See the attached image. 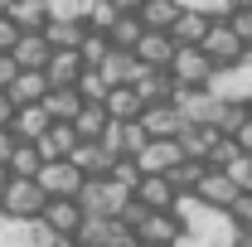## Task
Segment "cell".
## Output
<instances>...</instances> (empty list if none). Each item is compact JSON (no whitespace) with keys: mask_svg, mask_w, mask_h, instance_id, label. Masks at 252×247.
I'll return each instance as SVG.
<instances>
[{"mask_svg":"<svg viewBox=\"0 0 252 247\" xmlns=\"http://www.w3.org/2000/svg\"><path fill=\"white\" fill-rule=\"evenodd\" d=\"M175 10L204 15V20H228L233 15V0H175Z\"/></svg>","mask_w":252,"mask_h":247,"instance_id":"cell-36","label":"cell"},{"mask_svg":"<svg viewBox=\"0 0 252 247\" xmlns=\"http://www.w3.org/2000/svg\"><path fill=\"white\" fill-rule=\"evenodd\" d=\"M102 112H107V122H141V97L131 93V88H112V93L102 97Z\"/></svg>","mask_w":252,"mask_h":247,"instance_id":"cell-24","label":"cell"},{"mask_svg":"<svg viewBox=\"0 0 252 247\" xmlns=\"http://www.w3.org/2000/svg\"><path fill=\"white\" fill-rule=\"evenodd\" d=\"M180 112L170 107V102H156V107H146L141 112V131H146V141H175L180 136Z\"/></svg>","mask_w":252,"mask_h":247,"instance_id":"cell-15","label":"cell"},{"mask_svg":"<svg viewBox=\"0 0 252 247\" xmlns=\"http://www.w3.org/2000/svg\"><path fill=\"white\" fill-rule=\"evenodd\" d=\"M238 63H243V68H252V49H243V59H238Z\"/></svg>","mask_w":252,"mask_h":247,"instance_id":"cell-49","label":"cell"},{"mask_svg":"<svg viewBox=\"0 0 252 247\" xmlns=\"http://www.w3.org/2000/svg\"><path fill=\"white\" fill-rule=\"evenodd\" d=\"M68 165L83 175V180H107V170H112V155L102 151L97 141H78L73 155H68Z\"/></svg>","mask_w":252,"mask_h":247,"instance_id":"cell-17","label":"cell"},{"mask_svg":"<svg viewBox=\"0 0 252 247\" xmlns=\"http://www.w3.org/2000/svg\"><path fill=\"white\" fill-rule=\"evenodd\" d=\"M189 199H199L204 209H219V214H228V204L238 199V189L228 185V175H223V170H204V180H199V189H194Z\"/></svg>","mask_w":252,"mask_h":247,"instance_id":"cell-14","label":"cell"},{"mask_svg":"<svg viewBox=\"0 0 252 247\" xmlns=\"http://www.w3.org/2000/svg\"><path fill=\"white\" fill-rule=\"evenodd\" d=\"M10 5H15V0H0V15H10Z\"/></svg>","mask_w":252,"mask_h":247,"instance_id":"cell-50","label":"cell"},{"mask_svg":"<svg viewBox=\"0 0 252 247\" xmlns=\"http://www.w3.org/2000/svg\"><path fill=\"white\" fill-rule=\"evenodd\" d=\"M39 223H44L54 238H73V233H78V223H83V214H78V204H73V199H44Z\"/></svg>","mask_w":252,"mask_h":247,"instance_id":"cell-12","label":"cell"},{"mask_svg":"<svg viewBox=\"0 0 252 247\" xmlns=\"http://www.w3.org/2000/svg\"><path fill=\"white\" fill-rule=\"evenodd\" d=\"M112 49H107V34H93V30H83V44H78V63L93 73V68H102V59H107Z\"/></svg>","mask_w":252,"mask_h":247,"instance_id":"cell-34","label":"cell"},{"mask_svg":"<svg viewBox=\"0 0 252 247\" xmlns=\"http://www.w3.org/2000/svg\"><path fill=\"white\" fill-rule=\"evenodd\" d=\"M180 160H185V155H180L175 141H151L146 151L136 155V170H141V175H170Z\"/></svg>","mask_w":252,"mask_h":247,"instance_id":"cell-20","label":"cell"},{"mask_svg":"<svg viewBox=\"0 0 252 247\" xmlns=\"http://www.w3.org/2000/svg\"><path fill=\"white\" fill-rule=\"evenodd\" d=\"M93 73L107 83V93H112V88H136V83L146 78V68L131 59V54H107V59H102V68H93Z\"/></svg>","mask_w":252,"mask_h":247,"instance_id":"cell-10","label":"cell"},{"mask_svg":"<svg viewBox=\"0 0 252 247\" xmlns=\"http://www.w3.org/2000/svg\"><path fill=\"white\" fill-rule=\"evenodd\" d=\"M228 30L238 34L243 49H252V10H233V15H228Z\"/></svg>","mask_w":252,"mask_h":247,"instance_id":"cell-41","label":"cell"},{"mask_svg":"<svg viewBox=\"0 0 252 247\" xmlns=\"http://www.w3.org/2000/svg\"><path fill=\"white\" fill-rule=\"evenodd\" d=\"M15 73H20V68L10 63V54H0V93H5V88L15 83Z\"/></svg>","mask_w":252,"mask_h":247,"instance_id":"cell-43","label":"cell"},{"mask_svg":"<svg viewBox=\"0 0 252 247\" xmlns=\"http://www.w3.org/2000/svg\"><path fill=\"white\" fill-rule=\"evenodd\" d=\"M136 247H175V238H180V218L175 214H146L141 223H136Z\"/></svg>","mask_w":252,"mask_h":247,"instance_id":"cell-9","label":"cell"},{"mask_svg":"<svg viewBox=\"0 0 252 247\" xmlns=\"http://www.w3.org/2000/svg\"><path fill=\"white\" fill-rule=\"evenodd\" d=\"M73 146H78V136H73V126H63V122H49V131L34 141V151H39V160H44V165L68 160V155H73Z\"/></svg>","mask_w":252,"mask_h":247,"instance_id":"cell-19","label":"cell"},{"mask_svg":"<svg viewBox=\"0 0 252 247\" xmlns=\"http://www.w3.org/2000/svg\"><path fill=\"white\" fill-rule=\"evenodd\" d=\"M204 93H214L223 107H248V97H252V68H243V63L214 68L209 83H204Z\"/></svg>","mask_w":252,"mask_h":247,"instance_id":"cell-3","label":"cell"},{"mask_svg":"<svg viewBox=\"0 0 252 247\" xmlns=\"http://www.w3.org/2000/svg\"><path fill=\"white\" fill-rule=\"evenodd\" d=\"M228 223H233V228H252V194H238V199L228 204Z\"/></svg>","mask_w":252,"mask_h":247,"instance_id":"cell-40","label":"cell"},{"mask_svg":"<svg viewBox=\"0 0 252 247\" xmlns=\"http://www.w3.org/2000/svg\"><path fill=\"white\" fill-rule=\"evenodd\" d=\"M199 54L214 63V68H228V63H238V59H243V44H238V34L228 30V20H209Z\"/></svg>","mask_w":252,"mask_h":247,"instance_id":"cell-4","label":"cell"},{"mask_svg":"<svg viewBox=\"0 0 252 247\" xmlns=\"http://www.w3.org/2000/svg\"><path fill=\"white\" fill-rule=\"evenodd\" d=\"M10 151H15V136H10V131H0V165L10 160Z\"/></svg>","mask_w":252,"mask_h":247,"instance_id":"cell-46","label":"cell"},{"mask_svg":"<svg viewBox=\"0 0 252 247\" xmlns=\"http://www.w3.org/2000/svg\"><path fill=\"white\" fill-rule=\"evenodd\" d=\"M39 165H44L39 151H34V146H20V141H15V151H10V160H5L10 180H34V175H39Z\"/></svg>","mask_w":252,"mask_h":247,"instance_id":"cell-32","label":"cell"},{"mask_svg":"<svg viewBox=\"0 0 252 247\" xmlns=\"http://www.w3.org/2000/svg\"><path fill=\"white\" fill-rule=\"evenodd\" d=\"M44 93H49V88H44V73H15V83L5 88V97H10L15 107H39Z\"/></svg>","mask_w":252,"mask_h":247,"instance_id":"cell-26","label":"cell"},{"mask_svg":"<svg viewBox=\"0 0 252 247\" xmlns=\"http://www.w3.org/2000/svg\"><path fill=\"white\" fill-rule=\"evenodd\" d=\"M165 180H170V189H175V199H189V194L199 189V180H204V165H194V160H180V165H175Z\"/></svg>","mask_w":252,"mask_h":247,"instance_id":"cell-33","label":"cell"},{"mask_svg":"<svg viewBox=\"0 0 252 247\" xmlns=\"http://www.w3.org/2000/svg\"><path fill=\"white\" fill-rule=\"evenodd\" d=\"M141 20H136V15H117V25H112V30H107V49H112V54H131V49H136V44H141Z\"/></svg>","mask_w":252,"mask_h":247,"instance_id":"cell-28","label":"cell"},{"mask_svg":"<svg viewBox=\"0 0 252 247\" xmlns=\"http://www.w3.org/2000/svg\"><path fill=\"white\" fill-rule=\"evenodd\" d=\"M39 107H44V117H49V122H63V126H68L78 112H83V97L73 93V88H68V93H44Z\"/></svg>","mask_w":252,"mask_h":247,"instance_id":"cell-29","label":"cell"},{"mask_svg":"<svg viewBox=\"0 0 252 247\" xmlns=\"http://www.w3.org/2000/svg\"><path fill=\"white\" fill-rule=\"evenodd\" d=\"M10 63H15L20 73H44V63H49V44H44L39 34H20L15 49H10Z\"/></svg>","mask_w":252,"mask_h":247,"instance_id":"cell-21","label":"cell"},{"mask_svg":"<svg viewBox=\"0 0 252 247\" xmlns=\"http://www.w3.org/2000/svg\"><path fill=\"white\" fill-rule=\"evenodd\" d=\"M0 209H5V218H39L44 194H39L34 180H10V189L0 194Z\"/></svg>","mask_w":252,"mask_h":247,"instance_id":"cell-8","label":"cell"},{"mask_svg":"<svg viewBox=\"0 0 252 247\" xmlns=\"http://www.w3.org/2000/svg\"><path fill=\"white\" fill-rule=\"evenodd\" d=\"M107 180H112L117 189H126V194H136V185H141V170H136V160H112Z\"/></svg>","mask_w":252,"mask_h":247,"instance_id":"cell-38","label":"cell"},{"mask_svg":"<svg viewBox=\"0 0 252 247\" xmlns=\"http://www.w3.org/2000/svg\"><path fill=\"white\" fill-rule=\"evenodd\" d=\"M5 20H10L20 34H44V25H49V10H44V0H15Z\"/></svg>","mask_w":252,"mask_h":247,"instance_id":"cell-23","label":"cell"},{"mask_svg":"<svg viewBox=\"0 0 252 247\" xmlns=\"http://www.w3.org/2000/svg\"><path fill=\"white\" fill-rule=\"evenodd\" d=\"M175 0H141V10H136V20H141V30L151 34H165L170 25H175Z\"/></svg>","mask_w":252,"mask_h":247,"instance_id":"cell-27","label":"cell"},{"mask_svg":"<svg viewBox=\"0 0 252 247\" xmlns=\"http://www.w3.org/2000/svg\"><path fill=\"white\" fill-rule=\"evenodd\" d=\"M15 112H20V107H15L10 97L0 93V131H10V122H15Z\"/></svg>","mask_w":252,"mask_h":247,"instance_id":"cell-45","label":"cell"},{"mask_svg":"<svg viewBox=\"0 0 252 247\" xmlns=\"http://www.w3.org/2000/svg\"><path fill=\"white\" fill-rule=\"evenodd\" d=\"M170 107L180 112V122L185 126H219V117H223V102L214 93H204V88H175V97H170Z\"/></svg>","mask_w":252,"mask_h":247,"instance_id":"cell-2","label":"cell"},{"mask_svg":"<svg viewBox=\"0 0 252 247\" xmlns=\"http://www.w3.org/2000/svg\"><path fill=\"white\" fill-rule=\"evenodd\" d=\"M131 59L141 63V68H146V73H165V68H170V59H175V44H170V34H141V44H136V49H131Z\"/></svg>","mask_w":252,"mask_h":247,"instance_id":"cell-11","label":"cell"},{"mask_svg":"<svg viewBox=\"0 0 252 247\" xmlns=\"http://www.w3.org/2000/svg\"><path fill=\"white\" fill-rule=\"evenodd\" d=\"M44 247H78V243H73V238H54V233H49V238H44Z\"/></svg>","mask_w":252,"mask_h":247,"instance_id":"cell-47","label":"cell"},{"mask_svg":"<svg viewBox=\"0 0 252 247\" xmlns=\"http://www.w3.org/2000/svg\"><path fill=\"white\" fill-rule=\"evenodd\" d=\"M15 39H20V30H15V25L0 15V54H10V49H15Z\"/></svg>","mask_w":252,"mask_h":247,"instance_id":"cell-42","label":"cell"},{"mask_svg":"<svg viewBox=\"0 0 252 247\" xmlns=\"http://www.w3.org/2000/svg\"><path fill=\"white\" fill-rule=\"evenodd\" d=\"M5 189H10V170L0 165V194H5Z\"/></svg>","mask_w":252,"mask_h":247,"instance_id":"cell-48","label":"cell"},{"mask_svg":"<svg viewBox=\"0 0 252 247\" xmlns=\"http://www.w3.org/2000/svg\"><path fill=\"white\" fill-rule=\"evenodd\" d=\"M126 199H131V194L117 189L112 180H83V189H78L73 204H78V214H83V218H117L126 209Z\"/></svg>","mask_w":252,"mask_h":247,"instance_id":"cell-1","label":"cell"},{"mask_svg":"<svg viewBox=\"0 0 252 247\" xmlns=\"http://www.w3.org/2000/svg\"><path fill=\"white\" fill-rule=\"evenodd\" d=\"M78 78H83L78 54H49V63H44V88H49V93H68V88H78Z\"/></svg>","mask_w":252,"mask_h":247,"instance_id":"cell-16","label":"cell"},{"mask_svg":"<svg viewBox=\"0 0 252 247\" xmlns=\"http://www.w3.org/2000/svg\"><path fill=\"white\" fill-rule=\"evenodd\" d=\"M78 247H136V238L126 233L117 218H83L78 233H73Z\"/></svg>","mask_w":252,"mask_h":247,"instance_id":"cell-5","label":"cell"},{"mask_svg":"<svg viewBox=\"0 0 252 247\" xmlns=\"http://www.w3.org/2000/svg\"><path fill=\"white\" fill-rule=\"evenodd\" d=\"M131 199H136L146 214H170V209H175V189H170L165 175H141V185H136Z\"/></svg>","mask_w":252,"mask_h":247,"instance_id":"cell-13","label":"cell"},{"mask_svg":"<svg viewBox=\"0 0 252 247\" xmlns=\"http://www.w3.org/2000/svg\"><path fill=\"white\" fill-rule=\"evenodd\" d=\"M204 30H209V20H204V15H189V10H180V15H175V25H170V44H175V49H199V44H204Z\"/></svg>","mask_w":252,"mask_h":247,"instance_id":"cell-22","label":"cell"},{"mask_svg":"<svg viewBox=\"0 0 252 247\" xmlns=\"http://www.w3.org/2000/svg\"><path fill=\"white\" fill-rule=\"evenodd\" d=\"M219 141V131H209V126H180V136H175V146H180V155L185 160H194V165H204V155H209V146Z\"/></svg>","mask_w":252,"mask_h":247,"instance_id":"cell-25","label":"cell"},{"mask_svg":"<svg viewBox=\"0 0 252 247\" xmlns=\"http://www.w3.org/2000/svg\"><path fill=\"white\" fill-rule=\"evenodd\" d=\"M131 93L141 97V107H156V102H170L175 97V83H170V73H146Z\"/></svg>","mask_w":252,"mask_h":247,"instance_id":"cell-30","label":"cell"},{"mask_svg":"<svg viewBox=\"0 0 252 247\" xmlns=\"http://www.w3.org/2000/svg\"><path fill=\"white\" fill-rule=\"evenodd\" d=\"M34 185H39V194H44V199H78V189H83V175H78L68 160H54V165H39Z\"/></svg>","mask_w":252,"mask_h":247,"instance_id":"cell-6","label":"cell"},{"mask_svg":"<svg viewBox=\"0 0 252 247\" xmlns=\"http://www.w3.org/2000/svg\"><path fill=\"white\" fill-rule=\"evenodd\" d=\"M68 126H73V136H78V141H97V136L107 131V112L93 107V102H83V112H78Z\"/></svg>","mask_w":252,"mask_h":247,"instance_id":"cell-31","label":"cell"},{"mask_svg":"<svg viewBox=\"0 0 252 247\" xmlns=\"http://www.w3.org/2000/svg\"><path fill=\"white\" fill-rule=\"evenodd\" d=\"M233 146H238V155H248V160H252V117H248V126L238 131V141H233Z\"/></svg>","mask_w":252,"mask_h":247,"instance_id":"cell-44","label":"cell"},{"mask_svg":"<svg viewBox=\"0 0 252 247\" xmlns=\"http://www.w3.org/2000/svg\"><path fill=\"white\" fill-rule=\"evenodd\" d=\"M112 25H117V5H112V0H93V10H88L83 30H93V34H107Z\"/></svg>","mask_w":252,"mask_h":247,"instance_id":"cell-37","label":"cell"},{"mask_svg":"<svg viewBox=\"0 0 252 247\" xmlns=\"http://www.w3.org/2000/svg\"><path fill=\"white\" fill-rule=\"evenodd\" d=\"M233 160H238V146H233V141H214V146H209V155H204V170H228V165H233Z\"/></svg>","mask_w":252,"mask_h":247,"instance_id":"cell-39","label":"cell"},{"mask_svg":"<svg viewBox=\"0 0 252 247\" xmlns=\"http://www.w3.org/2000/svg\"><path fill=\"white\" fill-rule=\"evenodd\" d=\"M49 228L39 218H5L0 223V247H44Z\"/></svg>","mask_w":252,"mask_h":247,"instance_id":"cell-18","label":"cell"},{"mask_svg":"<svg viewBox=\"0 0 252 247\" xmlns=\"http://www.w3.org/2000/svg\"><path fill=\"white\" fill-rule=\"evenodd\" d=\"M44 10H49V20H73V25H83L88 10H93V0H44Z\"/></svg>","mask_w":252,"mask_h":247,"instance_id":"cell-35","label":"cell"},{"mask_svg":"<svg viewBox=\"0 0 252 247\" xmlns=\"http://www.w3.org/2000/svg\"><path fill=\"white\" fill-rule=\"evenodd\" d=\"M170 83L175 88H204L209 83V73H214V63L204 59L199 49H175V59H170Z\"/></svg>","mask_w":252,"mask_h":247,"instance_id":"cell-7","label":"cell"}]
</instances>
